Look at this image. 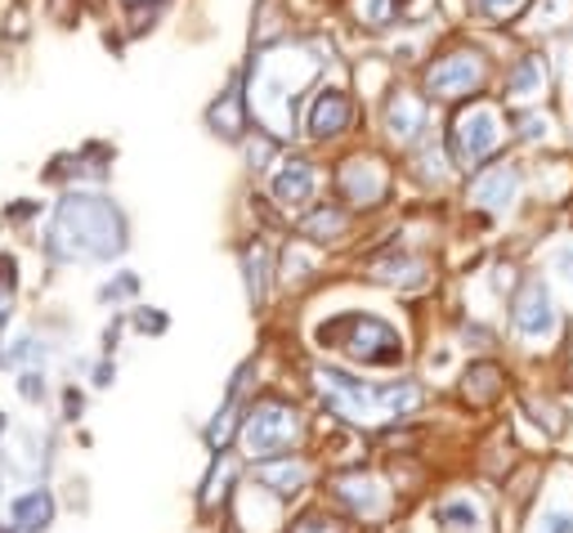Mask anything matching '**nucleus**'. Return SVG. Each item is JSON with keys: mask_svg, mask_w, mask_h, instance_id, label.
Masks as SVG:
<instances>
[{"mask_svg": "<svg viewBox=\"0 0 573 533\" xmlns=\"http://www.w3.org/2000/svg\"><path fill=\"white\" fill-rule=\"evenodd\" d=\"M112 377H117V373H112L108 364H99V368H95V386H112Z\"/></svg>", "mask_w": 573, "mask_h": 533, "instance_id": "35", "label": "nucleus"}, {"mask_svg": "<svg viewBox=\"0 0 573 533\" xmlns=\"http://www.w3.org/2000/svg\"><path fill=\"white\" fill-rule=\"evenodd\" d=\"M234 480V462L229 457H220L216 466H211V480H207V493H202V506H216L220 497H225V488L220 484H229Z\"/></svg>", "mask_w": 573, "mask_h": 533, "instance_id": "26", "label": "nucleus"}, {"mask_svg": "<svg viewBox=\"0 0 573 533\" xmlns=\"http://www.w3.org/2000/svg\"><path fill=\"white\" fill-rule=\"evenodd\" d=\"M318 72H323V59L309 50V46H265L256 59H251V86H247V99H251V117L287 139L300 130V108L309 103L314 86H318Z\"/></svg>", "mask_w": 573, "mask_h": 533, "instance_id": "1", "label": "nucleus"}, {"mask_svg": "<svg viewBox=\"0 0 573 533\" xmlns=\"http://www.w3.org/2000/svg\"><path fill=\"white\" fill-rule=\"evenodd\" d=\"M506 139H511V108L497 95H484V99L462 103L457 117H453V126H448V152H453L457 170L488 166L502 152Z\"/></svg>", "mask_w": 573, "mask_h": 533, "instance_id": "5", "label": "nucleus"}, {"mask_svg": "<svg viewBox=\"0 0 573 533\" xmlns=\"http://www.w3.org/2000/svg\"><path fill=\"white\" fill-rule=\"evenodd\" d=\"M462 10L471 23L480 28H497V32H511L520 23V14L528 10V0H462Z\"/></svg>", "mask_w": 573, "mask_h": 533, "instance_id": "20", "label": "nucleus"}, {"mask_svg": "<svg viewBox=\"0 0 573 533\" xmlns=\"http://www.w3.org/2000/svg\"><path fill=\"white\" fill-rule=\"evenodd\" d=\"M243 274H247V300L251 305H265V283H269V247L256 238L247 251H243Z\"/></svg>", "mask_w": 573, "mask_h": 533, "instance_id": "23", "label": "nucleus"}, {"mask_svg": "<svg viewBox=\"0 0 573 533\" xmlns=\"http://www.w3.org/2000/svg\"><path fill=\"white\" fill-rule=\"evenodd\" d=\"M269 194L278 207H309L318 194V166L309 157H278L269 175Z\"/></svg>", "mask_w": 573, "mask_h": 533, "instance_id": "14", "label": "nucleus"}, {"mask_svg": "<svg viewBox=\"0 0 573 533\" xmlns=\"http://www.w3.org/2000/svg\"><path fill=\"white\" fill-rule=\"evenodd\" d=\"M10 524H14L19 533H46V529L55 524V497H50V488H28V493H19V497L10 502Z\"/></svg>", "mask_w": 573, "mask_h": 533, "instance_id": "17", "label": "nucleus"}, {"mask_svg": "<svg viewBox=\"0 0 573 533\" xmlns=\"http://www.w3.org/2000/svg\"><path fill=\"white\" fill-rule=\"evenodd\" d=\"M0 471H6V457H0Z\"/></svg>", "mask_w": 573, "mask_h": 533, "instance_id": "38", "label": "nucleus"}, {"mask_svg": "<svg viewBox=\"0 0 573 533\" xmlns=\"http://www.w3.org/2000/svg\"><path fill=\"white\" fill-rule=\"evenodd\" d=\"M292 533H340V524L336 520H323V515H305V520L292 524Z\"/></svg>", "mask_w": 573, "mask_h": 533, "instance_id": "30", "label": "nucleus"}, {"mask_svg": "<svg viewBox=\"0 0 573 533\" xmlns=\"http://www.w3.org/2000/svg\"><path fill=\"white\" fill-rule=\"evenodd\" d=\"M0 287H6V296L19 287V260L6 256V251H0Z\"/></svg>", "mask_w": 573, "mask_h": 533, "instance_id": "32", "label": "nucleus"}, {"mask_svg": "<svg viewBox=\"0 0 573 533\" xmlns=\"http://www.w3.org/2000/svg\"><path fill=\"white\" fill-rule=\"evenodd\" d=\"M50 260L63 265H103L126 251V216L99 194H68L55 207L46 234Z\"/></svg>", "mask_w": 573, "mask_h": 533, "instance_id": "2", "label": "nucleus"}, {"mask_svg": "<svg viewBox=\"0 0 573 533\" xmlns=\"http://www.w3.org/2000/svg\"><path fill=\"white\" fill-rule=\"evenodd\" d=\"M247 117H251V99H247L243 77H234V81L225 86V95L207 108V126H211V135L243 144V139H247Z\"/></svg>", "mask_w": 573, "mask_h": 533, "instance_id": "16", "label": "nucleus"}, {"mask_svg": "<svg viewBox=\"0 0 573 533\" xmlns=\"http://www.w3.org/2000/svg\"><path fill=\"white\" fill-rule=\"evenodd\" d=\"M502 77V63L471 37H457L448 41L444 50H435L422 68V95L431 103H448V108H462L471 99H484Z\"/></svg>", "mask_w": 573, "mask_h": 533, "instance_id": "3", "label": "nucleus"}, {"mask_svg": "<svg viewBox=\"0 0 573 533\" xmlns=\"http://www.w3.org/2000/svg\"><path fill=\"white\" fill-rule=\"evenodd\" d=\"M349 126H354V95L345 86H314L305 103V135L327 144V139H340Z\"/></svg>", "mask_w": 573, "mask_h": 533, "instance_id": "12", "label": "nucleus"}, {"mask_svg": "<svg viewBox=\"0 0 573 533\" xmlns=\"http://www.w3.org/2000/svg\"><path fill=\"white\" fill-rule=\"evenodd\" d=\"M243 448L260 462V457H278L300 440V413L283 399H260L256 408H247L243 431H238Z\"/></svg>", "mask_w": 573, "mask_h": 533, "instance_id": "8", "label": "nucleus"}, {"mask_svg": "<svg viewBox=\"0 0 573 533\" xmlns=\"http://www.w3.org/2000/svg\"><path fill=\"white\" fill-rule=\"evenodd\" d=\"M336 497L349 502L358 515H381V511H386V493H381V484L367 480V475H345V480H336Z\"/></svg>", "mask_w": 573, "mask_h": 533, "instance_id": "22", "label": "nucleus"}, {"mask_svg": "<svg viewBox=\"0 0 573 533\" xmlns=\"http://www.w3.org/2000/svg\"><path fill=\"white\" fill-rule=\"evenodd\" d=\"M551 86H555L551 46L524 41V46L506 59V68H502V77H497V99H502L506 108H533V103H546Z\"/></svg>", "mask_w": 573, "mask_h": 533, "instance_id": "7", "label": "nucleus"}, {"mask_svg": "<svg viewBox=\"0 0 573 533\" xmlns=\"http://www.w3.org/2000/svg\"><path fill=\"white\" fill-rule=\"evenodd\" d=\"M381 126L399 148H417L431 135V99L413 86H391L381 99Z\"/></svg>", "mask_w": 573, "mask_h": 533, "instance_id": "10", "label": "nucleus"}, {"mask_svg": "<svg viewBox=\"0 0 573 533\" xmlns=\"http://www.w3.org/2000/svg\"><path fill=\"white\" fill-rule=\"evenodd\" d=\"M569 121H573V90H569Z\"/></svg>", "mask_w": 573, "mask_h": 533, "instance_id": "37", "label": "nucleus"}, {"mask_svg": "<svg viewBox=\"0 0 573 533\" xmlns=\"http://www.w3.org/2000/svg\"><path fill=\"white\" fill-rule=\"evenodd\" d=\"M533 533H573V511H560V506L542 511L537 524H533Z\"/></svg>", "mask_w": 573, "mask_h": 533, "instance_id": "27", "label": "nucleus"}, {"mask_svg": "<svg viewBox=\"0 0 573 533\" xmlns=\"http://www.w3.org/2000/svg\"><path fill=\"white\" fill-rule=\"evenodd\" d=\"M520 198H524V166H520V161H511V157H493L488 166L471 170L466 207L488 211V216H511Z\"/></svg>", "mask_w": 573, "mask_h": 533, "instance_id": "9", "label": "nucleus"}, {"mask_svg": "<svg viewBox=\"0 0 573 533\" xmlns=\"http://www.w3.org/2000/svg\"><path fill=\"white\" fill-rule=\"evenodd\" d=\"M551 130H555V117L546 112V103L511 108V144L537 148V144H551Z\"/></svg>", "mask_w": 573, "mask_h": 533, "instance_id": "21", "label": "nucleus"}, {"mask_svg": "<svg viewBox=\"0 0 573 533\" xmlns=\"http://www.w3.org/2000/svg\"><path fill=\"white\" fill-rule=\"evenodd\" d=\"M135 287H139V278H135V274H126V278H117V283L99 287V300H121V296H130Z\"/></svg>", "mask_w": 573, "mask_h": 533, "instance_id": "31", "label": "nucleus"}, {"mask_svg": "<svg viewBox=\"0 0 573 533\" xmlns=\"http://www.w3.org/2000/svg\"><path fill=\"white\" fill-rule=\"evenodd\" d=\"M135 323H139V332H166V318L161 314H139Z\"/></svg>", "mask_w": 573, "mask_h": 533, "instance_id": "34", "label": "nucleus"}, {"mask_svg": "<svg viewBox=\"0 0 573 533\" xmlns=\"http://www.w3.org/2000/svg\"><path fill=\"white\" fill-rule=\"evenodd\" d=\"M19 395L32 399V404L46 399V373H23V377H19Z\"/></svg>", "mask_w": 573, "mask_h": 533, "instance_id": "29", "label": "nucleus"}, {"mask_svg": "<svg viewBox=\"0 0 573 533\" xmlns=\"http://www.w3.org/2000/svg\"><path fill=\"white\" fill-rule=\"evenodd\" d=\"M6 323H10V309H6V305H0V327H6ZM0 364H6V354H0Z\"/></svg>", "mask_w": 573, "mask_h": 533, "instance_id": "36", "label": "nucleus"}, {"mask_svg": "<svg viewBox=\"0 0 573 533\" xmlns=\"http://www.w3.org/2000/svg\"><path fill=\"white\" fill-rule=\"evenodd\" d=\"M318 340L323 349H340L367 368H391L404 359V336L376 314H340L318 327Z\"/></svg>", "mask_w": 573, "mask_h": 533, "instance_id": "6", "label": "nucleus"}, {"mask_svg": "<svg viewBox=\"0 0 573 533\" xmlns=\"http://www.w3.org/2000/svg\"><path fill=\"white\" fill-rule=\"evenodd\" d=\"M376 278L381 283H404V287H417L426 274H422V260H413V256H395V260H386L376 269Z\"/></svg>", "mask_w": 573, "mask_h": 533, "instance_id": "25", "label": "nucleus"}, {"mask_svg": "<svg viewBox=\"0 0 573 533\" xmlns=\"http://www.w3.org/2000/svg\"><path fill=\"white\" fill-rule=\"evenodd\" d=\"M336 189L358 211L363 207H381V203H386V194H391V170H386V161H381V157L358 152V157H349L336 170Z\"/></svg>", "mask_w": 573, "mask_h": 533, "instance_id": "11", "label": "nucleus"}, {"mask_svg": "<svg viewBox=\"0 0 573 533\" xmlns=\"http://www.w3.org/2000/svg\"><path fill=\"white\" fill-rule=\"evenodd\" d=\"M157 6H161V0H157Z\"/></svg>", "mask_w": 573, "mask_h": 533, "instance_id": "39", "label": "nucleus"}, {"mask_svg": "<svg viewBox=\"0 0 573 533\" xmlns=\"http://www.w3.org/2000/svg\"><path fill=\"white\" fill-rule=\"evenodd\" d=\"M511 318H515V332L528 336V340H542V336L555 332V300H551V292H546L542 278H528L520 287V296L511 305Z\"/></svg>", "mask_w": 573, "mask_h": 533, "instance_id": "15", "label": "nucleus"}, {"mask_svg": "<svg viewBox=\"0 0 573 533\" xmlns=\"http://www.w3.org/2000/svg\"><path fill=\"white\" fill-rule=\"evenodd\" d=\"M551 265H555V274H560L569 287H573V247H560V251L551 256Z\"/></svg>", "mask_w": 573, "mask_h": 533, "instance_id": "33", "label": "nucleus"}, {"mask_svg": "<svg viewBox=\"0 0 573 533\" xmlns=\"http://www.w3.org/2000/svg\"><path fill=\"white\" fill-rule=\"evenodd\" d=\"M569 32H573V0H528V10L511 28L515 41H537V46H555Z\"/></svg>", "mask_w": 573, "mask_h": 533, "instance_id": "13", "label": "nucleus"}, {"mask_svg": "<svg viewBox=\"0 0 573 533\" xmlns=\"http://www.w3.org/2000/svg\"><path fill=\"white\" fill-rule=\"evenodd\" d=\"M435 520H439L444 529H453V533H475V529H480V511H475L471 502H444V506L435 511Z\"/></svg>", "mask_w": 573, "mask_h": 533, "instance_id": "24", "label": "nucleus"}, {"mask_svg": "<svg viewBox=\"0 0 573 533\" xmlns=\"http://www.w3.org/2000/svg\"><path fill=\"white\" fill-rule=\"evenodd\" d=\"M28 359H46V345H37L32 336H23V340H19V345H14L10 354H6V364H10V368L28 364Z\"/></svg>", "mask_w": 573, "mask_h": 533, "instance_id": "28", "label": "nucleus"}, {"mask_svg": "<svg viewBox=\"0 0 573 533\" xmlns=\"http://www.w3.org/2000/svg\"><path fill=\"white\" fill-rule=\"evenodd\" d=\"M314 382L323 391V404L345 417V422H358V426H376L386 417H404L422 404V386L413 382H386V386H363L354 382L349 373H336V368H314Z\"/></svg>", "mask_w": 573, "mask_h": 533, "instance_id": "4", "label": "nucleus"}, {"mask_svg": "<svg viewBox=\"0 0 573 533\" xmlns=\"http://www.w3.org/2000/svg\"><path fill=\"white\" fill-rule=\"evenodd\" d=\"M345 234H349V211L340 203H318L300 220V238H309V243H340Z\"/></svg>", "mask_w": 573, "mask_h": 533, "instance_id": "18", "label": "nucleus"}, {"mask_svg": "<svg viewBox=\"0 0 573 533\" xmlns=\"http://www.w3.org/2000/svg\"><path fill=\"white\" fill-rule=\"evenodd\" d=\"M256 480H260L265 488H274L278 497H292V493H300V488H305L309 466H305V462H292V457H260Z\"/></svg>", "mask_w": 573, "mask_h": 533, "instance_id": "19", "label": "nucleus"}]
</instances>
